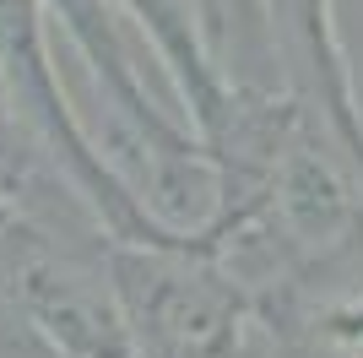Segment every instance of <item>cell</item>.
<instances>
[{
	"mask_svg": "<svg viewBox=\"0 0 363 358\" xmlns=\"http://www.w3.org/2000/svg\"><path fill=\"white\" fill-rule=\"evenodd\" d=\"M65 49L82 131L168 239H201L223 212V174L201 136L141 76V38L114 0H38Z\"/></svg>",
	"mask_w": 363,
	"mask_h": 358,
	"instance_id": "obj_1",
	"label": "cell"
},
{
	"mask_svg": "<svg viewBox=\"0 0 363 358\" xmlns=\"http://www.w3.org/2000/svg\"><path fill=\"white\" fill-rule=\"evenodd\" d=\"M141 358H282L277 310L201 239H104Z\"/></svg>",
	"mask_w": 363,
	"mask_h": 358,
	"instance_id": "obj_2",
	"label": "cell"
},
{
	"mask_svg": "<svg viewBox=\"0 0 363 358\" xmlns=\"http://www.w3.org/2000/svg\"><path fill=\"white\" fill-rule=\"evenodd\" d=\"M141 49H152L163 87L184 125L201 136V147L212 152L217 174H244V163L255 168L266 152L277 147V136L288 131V119L298 114L293 92H239L217 71L206 28H201L196 0H114Z\"/></svg>",
	"mask_w": 363,
	"mask_h": 358,
	"instance_id": "obj_3",
	"label": "cell"
},
{
	"mask_svg": "<svg viewBox=\"0 0 363 358\" xmlns=\"http://www.w3.org/2000/svg\"><path fill=\"white\" fill-rule=\"evenodd\" d=\"M0 76L11 87L16 114L28 119L33 141L49 152L65 185L87 201V212L104 223L108 239H168L87 141L82 114L71 104V82H65V49L38 0H0Z\"/></svg>",
	"mask_w": 363,
	"mask_h": 358,
	"instance_id": "obj_4",
	"label": "cell"
},
{
	"mask_svg": "<svg viewBox=\"0 0 363 358\" xmlns=\"http://www.w3.org/2000/svg\"><path fill=\"white\" fill-rule=\"evenodd\" d=\"M0 304L55 358H141L104 244H60L28 223L0 234Z\"/></svg>",
	"mask_w": 363,
	"mask_h": 358,
	"instance_id": "obj_5",
	"label": "cell"
},
{
	"mask_svg": "<svg viewBox=\"0 0 363 358\" xmlns=\"http://www.w3.org/2000/svg\"><path fill=\"white\" fill-rule=\"evenodd\" d=\"M0 207L60 244H104L108 239L104 223L87 212V201L65 185V174L49 163V152L33 141L28 119L11 104L6 76H0Z\"/></svg>",
	"mask_w": 363,
	"mask_h": 358,
	"instance_id": "obj_6",
	"label": "cell"
},
{
	"mask_svg": "<svg viewBox=\"0 0 363 358\" xmlns=\"http://www.w3.org/2000/svg\"><path fill=\"white\" fill-rule=\"evenodd\" d=\"M272 310L282 358H363V244L298 277Z\"/></svg>",
	"mask_w": 363,
	"mask_h": 358,
	"instance_id": "obj_7",
	"label": "cell"
},
{
	"mask_svg": "<svg viewBox=\"0 0 363 358\" xmlns=\"http://www.w3.org/2000/svg\"><path fill=\"white\" fill-rule=\"evenodd\" d=\"M0 358H55V353H49V347L38 342L6 304H0Z\"/></svg>",
	"mask_w": 363,
	"mask_h": 358,
	"instance_id": "obj_8",
	"label": "cell"
},
{
	"mask_svg": "<svg viewBox=\"0 0 363 358\" xmlns=\"http://www.w3.org/2000/svg\"><path fill=\"white\" fill-rule=\"evenodd\" d=\"M11 223H22V217H11V212L0 207V234H6V228H11Z\"/></svg>",
	"mask_w": 363,
	"mask_h": 358,
	"instance_id": "obj_9",
	"label": "cell"
}]
</instances>
